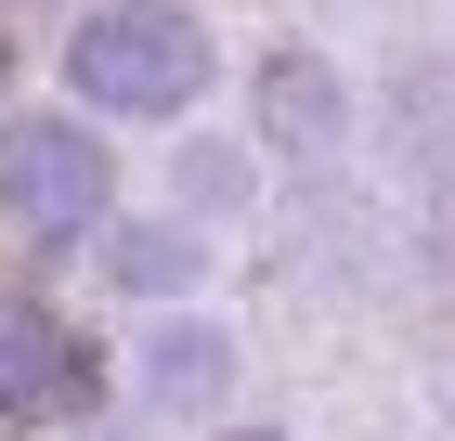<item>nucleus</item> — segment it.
<instances>
[{
    "label": "nucleus",
    "instance_id": "f257e3e1",
    "mask_svg": "<svg viewBox=\"0 0 455 441\" xmlns=\"http://www.w3.org/2000/svg\"><path fill=\"white\" fill-rule=\"evenodd\" d=\"M66 78L92 117H182L209 91V27L182 0H92L66 27Z\"/></svg>",
    "mask_w": 455,
    "mask_h": 441
},
{
    "label": "nucleus",
    "instance_id": "f03ea898",
    "mask_svg": "<svg viewBox=\"0 0 455 441\" xmlns=\"http://www.w3.org/2000/svg\"><path fill=\"white\" fill-rule=\"evenodd\" d=\"M105 208H117V156H105V130H78V117H0V234L78 247Z\"/></svg>",
    "mask_w": 455,
    "mask_h": 441
},
{
    "label": "nucleus",
    "instance_id": "7ed1b4c3",
    "mask_svg": "<svg viewBox=\"0 0 455 441\" xmlns=\"http://www.w3.org/2000/svg\"><path fill=\"white\" fill-rule=\"evenodd\" d=\"M105 364L78 350V325L52 299H0V415H92Z\"/></svg>",
    "mask_w": 455,
    "mask_h": 441
},
{
    "label": "nucleus",
    "instance_id": "20e7f679",
    "mask_svg": "<svg viewBox=\"0 0 455 441\" xmlns=\"http://www.w3.org/2000/svg\"><path fill=\"white\" fill-rule=\"evenodd\" d=\"M131 403H156V415H221V403H235V325H143Z\"/></svg>",
    "mask_w": 455,
    "mask_h": 441
},
{
    "label": "nucleus",
    "instance_id": "39448f33",
    "mask_svg": "<svg viewBox=\"0 0 455 441\" xmlns=\"http://www.w3.org/2000/svg\"><path fill=\"white\" fill-rule=\"evenodd\" d=\"M339 117H351V91H339V66L325 52H260V143L274 156H339Z\"/></svg>",
    "mask_w": 455,
    "mask_h": 441
},
{
    "label": "nucleus",
    "instance_id": "423d86ee",
    "mask_svg": "<svg viewBox=\"0 0 455 441\" xmlns=\"http://www.w3.org/2000/svg\"><path fill=\"white\" fill-rule=\"evenodd\" d=\"M209 272V234H182V221H143V234H105V286L117 299H182Z\"/></svg>",
    "mask_w": 455,
    "mask_h": 441
},
{
    "label": "nucleus",
    "instance_id": "0eeeda50",
    "mask_svg": "<svg viewBox=\"0 0 455 441\" xmlns=\"http://www.w3.org/2000/svg\"><path fill=\"white\" fill-rule=\"evenodd\" d=\"M390 117H403V156H417V182H443V195H455V66H403Z\"/></svg>",
    "mask_w": 455,
    "mask_h": 441
},
{
    "label": "nucleus",
    "instance_id": "6e6552de",
    "mask_svg": "<svg viewBox=\"0 0 455 441\" xmlns=\"http://www.w3.org/2000/svg\"><path fill=\"white\" fill-rule=\"evenodd\" d=\"M182 195H196V208L247 195V156H221V143H196V156H182Z\"/></svg>",
    "mask_w": 455,
    "mask_h": 441
},
{
    "label": "nucleus",
    "instance_id": "1a4fd4ad",
    "mask_svg": "<svg viewBox=\"0 0 455 441\" xmlns=\"http://www.w3.org/2000/svg\"><path fill=\"white\" fill-rule=\"evenodd\" d=\"M429 403H443V429H455V338H443V364H429Z\"/></svg>",
    "mask_w": 455,
    "mask_h": 441
},
{
    "label": "nucleus",
    "instance_id": "9d476101",
    "mask_svg": "<svg viewBox=\"0 0 455 441\" xmlns=\"http://www.w3.org/2000/svg\"><path fill=\"white\" fill-rule=\"evenodd\" d=\"M209 441H286V429H209Z\"/></svg>",
    "mask_w": 455,
    "mask_h": 441
},
{
    "label": "nucleus",
    "instance_id": "9b49d317",
    "mask_svg": "<svg viewBox=\"0 0 455 441\" xmlns=\"http://www.w3.org/2000/svg\"><path fill=\"white\" fill-rule=\"evenodd\" d=\"M0 78H13V39H0Z\"/></svg>",
    "mask_w": 455,
    "mask_h": 441
}]
</instances>
